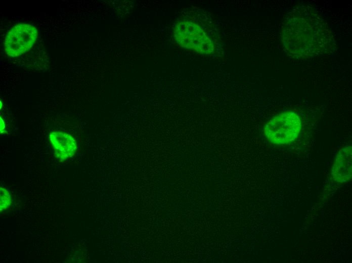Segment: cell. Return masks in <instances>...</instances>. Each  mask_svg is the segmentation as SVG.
Instances as JSON below:
<instances>
[{
  "mask_svg": "<svg viewBox=\"0 0 352 263\" xmlns=\"http://www.w3.org/2000/svg\"><path fill=\"white\" fill-rule=\"evenodd\" d=\"M37 37V30L33 25L25 23L15 25L5 38L7 54L13 57L21 55L33 47Z\"/></svg>",
  "mask_w": 352,
  "mask_h": 263,
  "instance_id": "277c9868",
  "label": "cell"
},
{
  "mask_svg": "<svg viewBox=\"0 0 352 263\" xmlns=\"http://www.w3.org/2000/svg\"><path fill=\"white\" fill-rule=\"evenodd\" d=\"M5 128V125L2 119H1V131L2 132V130Z\"/></svg>",
  "mask_w": 352,
  "mask_h": 263,
  "instance_id": "ba28073f",
  "label": "cell"
},
{
  "mask_svg": "<svg viewBox=\"0 0 352 263\" xmlns=\"http://www.w3.org/2000/svg\"><path fill=\"white\" fill-rule=\"evenodd\" d=\"M173 36L181 47L207 55L214 50L211 39L203 28L196 22L185 20L178 22L174 26Z\"/></svg>",
  "mask_w": 352,
  "mask_h": 263,
  "instance_id": "3957f363",
  "label": "cell"
},
{
  "mask_svg": "<svg viewBox=\"0 0 352 263\" xmlns=\"http://www.w3.org/2000/svg\"><path fill=\"white\" fill-rule=\"evenodd\" d=\"M1 211L9 208L12 203V200L9 191L7 189L1 188Z\"/></svg>",
  "mask_w": 352,
  "mask_h": 263,
  "instance_id": "52a82bcc",
  "label": "cell"
},
{
  "mask_svg": "<svg viewBox=\"0 0 352 263\" xmlns=\"http://www.w3.org/2000/svg\"><path fill=\"white\" fill-rule=\"evenodd\" d=\"M352 149L350 145L340 149L336 156L332 169L334 180L339 183L349 181L352 176Z\"/></svg>",
  "mask_w": 352,
  "mask_h": 263,
  "instance_id": "8992f818",
  "label": "cell"
},
{
  "mask_svg": "<svg viewBox=\"0 0 352 263\" xmlns=\"http://www.w3.org/2000/svg\"><path fill=\"white\" fill-rule=\"evenodd\" d=\"M50 141L56 157L61 161L74 155L77 149V143L70 134L63 131L50 133Z\"/></svg>",
  "mask_w": 352,
  "mask_h": 263,
  "instance_id": "5b68a950",
  "label": "cell"
},
{
  "mask_svg": "<svg viewBox=\"0 0 352 263\" xmlns=\"http://www.w3.org/2000/svg\"><path fill=\"white\" fill-rule=\"evenodd\" d=\"M286 52L297 59L326 55L334 46L331 31L314 11L298 8L289 14L283 28Z\"/></svg>",
  "mask_w": 352,
  "mask_h": 263,
  "instance_id": "6da1fadb",
  "label": "cell"
},
{
  "mask_svg": "<svg viewBox=\"0 0 352 263\" xmlns=\"http://www.w3.org/2000/svg\"><path fill=\"white\" fill-rule=\"evenodd\" d=\"M301 127L299 116L293 111L279 113L266 124L264 133L272 143L280 145L293 141L299 135Z\"/></svg>",
  "mask_w": 352,
  "mask_h": 263,
  "instance_id": "7a4b0ae2",
  "label": "cell"
}]
</instances>
